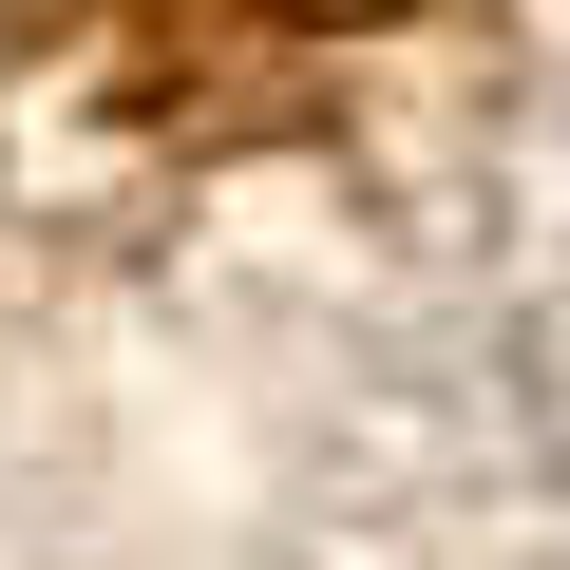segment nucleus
Here are the masks:
<instances>
[{"instance_id":"obj_1","label":"nucleus","mask_w":570,"mask_h":570,"mask_svg":"<svg viewBox=\"0 0 570 570\" xmlns=\"http://www.w3.org/2000/svg\"><path fill=\"white\" fill-rule=\"evenodd\" d=\"M266 20H400V0H266Z\"/></svg>"}]
</instances>
